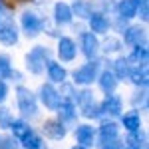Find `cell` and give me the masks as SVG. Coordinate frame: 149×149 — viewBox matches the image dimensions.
<instances>
[{
  "label": "cell",
  "instance_id": "7",
  "mask_svg": "<svg viewBox=\"0 0 149 149\" xmlns=\"http://www.w3.org/2000/svg\"><path fill=\"white\" fill-rule=\"evenodd\" d=\"M121 42L125 48H135V46H145L147 44V28L141 22H129L121 30Z\"/></svg>",
  "mask_w": 149,
  "mask_h": 149
},
{
  "label": "cell",
  "instance_id": "34",
  "mask_svg": "<svg viewBox=\"0 0 149 149\" xmlns=\"http://www.w3.org/2000/svg\"><path fill=\"white\" fill-rule=\"evenodd\" d=\"M0 149H20L18 139H14L8 131H2L0 133Z\"/></svg>",
  "mask_w": 149,
  "mask_h": 149
},
{
  "label": "cell",
  "instance_id": "21",
  "mask_svg": "<svg viewBox=\"0 0 149 149\" xmlns=\"http://www.w3.org/2000/svg\"><path fill=\"white\" fill-rule=\"evenodd\" d=\"M111 16L123 20V22H133L137 18V4L133 0H115Z\"/></svg>",
  "mask_w": 149,
  "mask_h": 149
},
{
  "label": "cell",
  "instance_id": "20",
  "mask_svg": "<svg viewBox=\"0 0 149 149\" xmlns=\"http://www.w3.org/2000/svg\"><path fill=\"white\" fill-rule=\"evenodd\" d=\"M44 74H46V81L54 84V86H60L66 80H70V70L66 68V64H60L58 60H50Z\"/></svg>",
  "mask_w": 149,
  "mask_h": 149
},
{
  "label": "cell",
  "instance_id": "33",
  "mask_svg": "<svg viewBox=\"0 0 149 149\" xmlns=\"http://www.w3.org/2000/svg\"><path fill=\"white\" fill-rule=\"evenodd\" d=\"M58 92H60V95H62V100H72V102H74V95H76V92H78V88H76L70 80H66L64 84L58 86Z\"/></svg>",
  "mask_w": 149,
  "mask_h": 149
},
{
  "label": "cell",
  "instance_id": "28",
  "mask_svg": "<svg viewBox=\"0 0 149 149\" xmlns=\"http://www.w3.org/2000/svg\"><path fill=\"white\" fill-rule=\"evenodd\" d=\"M20 147L22 149H48V143L46 139L40 135V131H32V133H28L26 137L20 141Z\"/></svg>",
  "mask_w": 149,
  "mask_h": 149
},
{
  "label": "cell",
  "instance_id": "9",
  "mask_svg": "<svg viewBox=\"0 0 149 149\" xmlns=\"http://www.w3.org/2000/svg\"><path fill=\"white\" fill-rule=\"evenodd\" d=\"M36 97H38V103L46 109V111H56L58 105L62 103V95L58 92V86L50 84V81H44L40 84V88L36 90Z\"/></svg>",
  "mask_w": 149,
  "mask_h": 149
},
{
  "label": "cell",
  "instance_id": "41",
  "mask_svg": "<svg viewBox=\"0 0 149 149\" xmlns=\"http://www.w3.org/2000/svg\"><path fill=\"white\" fill-rule=\"evenodd\" d=\"M70 149H88V147H81V145H78V143H74V145H72Z\"/></svg>",
  "mask_w": 149,
  "mask_h": 149
},
{
  "label": "cell",
  "instance_id": "12",
  "mask_svg": "<svg viewBox=\"0 0 149 149\" xmlns=\"http://www.w3.org/2000/svg\"><path fill=\"white\" fill-rule=\"evenodd\" d=\"M40 135L46 139V141H64L70 135V129L60 119L48 117V119L42 121V125H40Z\"/></svg>",
  "mask_w": 149,
  "mask_h": 149
},
{
  "label": "cell",
  "instance_id": "40",
  "mask_svg": "<svg viewBox=\"0 0 149 149\" xmlns=\"http://www.w3.org/2000/svg\"><path fill=\"white\" fill-rule=\"evenodd\" d=\"M10 6H16V4H28V2H32V0H6Z\"/></svg>",
  "mask_w": 149,
  "mask_h": 149
},
{
  "label": "cell",
  "instance_id": "32",
  "mask_svg": "<svg viewBox=\"0 0 149 149\" xmlns=\"http://www.w3.org/2000/svg\"><path fill=\"white\" fill-rule=\"evenodd\" d=\"M12 121H14V111H12L6 103L0 105V131H8Z\"/></svg>",
  "mask_w": 149,
  "mask_h": 149
},
{
  "label": "cell",
  "instance_id": "8",
  "mask_svg": "<svg viewBox=\"0 0 149 149\" xmlns=\"http://www.w3.org/2000/svg\"><path fill=\"white\" fill-rule=\"evenodd\" d=\"M78 54L86 58V60H97L100 56V36H95L93 32H90L88 28L78 34Z\"/></svg>",
  "mask_w": 149,
  "mask_h": 149
},
{
  "label": "cell",
  "instance_id": "29",
  "mask_svg": "<svg viewBox=\"0 0 149 149\" xmlns=\"http://www.w3.org/2000/svg\"><path fill=\"white\" fill-rule=\"evenodd\" d=\"M93 102H97V100H95V93H93L92 88H78V92L74 95V103L78 105V109L86 107V105H90Z\"/></svg>",
  "mask_w": 149,
  "mask_h": 149
},
{
  "label": "cell",
  "instance_id": "2",
  "mask_svg": "<svg viewBox=\"0 0 149 149\" xmlns=\"http://www.w3.org/2000/svg\"><path fill=\"white\" fill-rule=\"evenodd\" d=\"M48 26V18L44 14L36 10V8H26L20 12V20H18V28H20V36L26 40H36L44 34Z\"/></svg>",
  "mask_w": 149,
  "mask_h": 149
},
{
  "label": "cell",
  "instance_id": "11",
  "mask_svg": "<svg viewBox=\"0 0 149 149\" xmlns=\"http://www.w3.org/2000/svg\"><path fill=\"white\" fill-rule=\"evenodd\" d=\"M72 137L74 141L81 145V147H88V149H93L95 147V125L90 123V121H78L76 125L72 127Z\"/></svg>",
  "mask_w": 149,
  "mask_h": 149
},
{
  "label": "cell",
  "instance_id": "15",
  "mask_svg": "<svg viewBox=\"0 0 149 149\" xmlns=\"http://www.w3.org/2000/svg\"><path fill=\"white\" fill-rule=\"evenodd\" d=\"M86 28L102 38V36L111 32V16H107V14H103L100 10H93L92 16L86 20Z\"/></svg>",
  "mask_w": 149,
  "mask_h": 149
},
{
  "label": "cell",
  "instance_id": "43",
  "mask_svg": "<svg viewBox=\"0 0 149 149\" xmlns=\"http://www.w3.org/2000/svg\"><path fill=\"white\" fill-rule=\"evenodd\" d=\"M133 2H135V4L139 6V4H145V2H149V0H133Z\"/></svg>",
  "mask_w": 149,
  "mask_h": 149
},
{
  "label": "cell",
  "instance_id": "6",
  "mask_svg": "<svg viewBox=\"0 0 149 149\" xmlns=\"http://www.w3.org/2000/svg\"><path fill=\"white\" fill-rule=\"evenodd\" d=\"M54 56L60 64H74L78 60V44H76V38H72L68 34H60L56 38V50H54Z\"/></svg>",
  "mask_w": 149,
  "mask_h": 149
},
{
  "label": "cell",
  "instance_id": "44",
  "mask_svg": "<svg viewBox=\"0 0 149 149\" xmlns=\"http://www.w3.org/2000/svg\"><path fill=\"white\" fill-rule=\"evenodd\" d=\"M20 149H22V147H20Z\"/></svg>",
  "mask_w": 149,
  "mask_h": 149
},
{
  "label": "cell",
  "instance_id": "16",
  "mask_svg": "<svg viewBox=\"0 0 149 149\" xmlns=\"http://www.w3.org/2000/svg\"><path fill=\"white\" fill-rule=\"evenodd\" d=\"M74 14H72V8H70V2L66 0H56L54 6H52V22L56 28H68L70 24L74 22Z\"/></svg>",
  "mask_w": 149,
  "mask_h": 149
},
{
  "label": "cell",
  "instance_id": "17",
  "mask_svg": "<svg viewBox=\"0 0 149 149\" xmlns=\"http://www.w3.org/2000/svg\"><path fill=\"white\" fill-rule=\"evenodd\" d=\"M95 133H97L95 143L97 141H107V139H117V137H121V127L117 123V119L103 117V119L97 121V125H95Z\"/></svg>",
  "mask_w": 149,
  "mask_h": 149
},
{
  "label": "cell",
  "instance_id": "25",
  "mask_svg": "<svg viewBox=\"0 0 149 149\" xmlns=\"http://www.w3.org/2000/svg\"><path fill=\"white\" fill-rule=\"evenodd\" d=\"M70 8H72L74 18H78L80 22H86V20L92 16V12L95 10L92 0H72V2H70Z\"/></svg>",
  "mask_w": 149,
  "mask_h": 149
},
{
  "label": "cell",
  "instance_id": "26",
  "mask_svg": "<svg viewBox=\"0 0 149 149\" xmlns=\"http://www.w3.org/2000/svg\"><path fill=\"white\" fill-rule=\"evenodd\" d=\"M127 60L131 62V66H147L149 64V50L145 46H135L129 48V54H125Z\"/></svg>",
  "mask_w": 149,
  "mask_h": 149
},
{
  "label": "cell",
  "instance_id": "24",
  "mask_svg": "<svg viewBox=\"0 0 149 149\" xmlns=\"http://www.w3.org/2000/svg\"><path fill=\"white\" fill-rule=\"evenodd\" d=\"M127 84H131L133 88H147L149 86V66H133L129 76H127Z\"/></svg>",
  "mask_w": 149,
  "mask_h": 149
},
{
  "label": "cell",
  "instance_id": "14",
  "mask_svg": "<svg viewBox=\"0 0 149 149\" xmlns=\"http://www.w3.org/2000/svg\"><path fill=\"white\" fill-rule=\"evenodd\" d=\"M56 113V119H60L64 125L72 129L80 121V111H78V105L72 102V100H62V103L58 105V109L54 111Z\"/></svg>",
  "mask_w": 149,
  "mask_h": 149
},
{
  "label": "cell",
  "instance_id": "4",
  "mask_svg": "<svg viewBox=\"0 0 149 149\" xmlns=\"http://www.w3.org/2000/svg\"><path fill=\"white\" fill-rule=\"evenodd\" d=\"M105 60L103 58H97V60H86L84 64L76 66V68L70 72V81L76 86V88H92L100 72H102Z\"/></svg>",
  "mask_w": 149,
  "mask_h": 149
},
{
  "label": "cell",
  "instance_id": "1",
  "mask_svg": "<svg viewBox=\"0 0 149 149\" xmlns=\"http://www.w3.org/2000/svg\"><path fill=\"white\" fill-rule=\"evenodd\" d=\"M14 102H16V109H18L22 119L34 121V119L40 117V103H38L36 92L30 90L28 86L18 84L14 88Z\"/></svg>",
  "mask_w": 149,
  "mask_h": 149
},
{
  "label": "cell",
  "instance_id": "35",
  "mask_svg": "<svg viewBox=\"0 0 149 149\" xmlns=\"http://www.w3.org/2000/svg\"><path fill=\"white\" fill-rule=\"evenodd\" d=\"M95 149H123V139H107V141H97Z\"/></svg>",
  "mask_w": 149,
  "mask_h": 149
},
{
  "label": "cell",
  "instance_id": "3",
  "mask_svg": "<svg viewBox=\"0 0 149 149\" xmlns=\"http://www.w3.org/2000/svg\"><path fill=\"white\" fill-rule=\"evenodd\" d=\"M50 60H54V50L46 44H34L24 54V70L30 76H42Z\"/></svg>",
  "mask_w": 149,
  "mask_h": 149
},
{
  "label": "cell",
  "instance_id": "31",
  "mask_svg": "<svg viewBox=\"0 0 149 149\" xmlns=\"http://www.w3.org/2000/svg\"><path fill=\"white\" fill-rule=\"evenodd\" d=\"M14 72V60L8 52H0V80H6L10 78V74Z\"/></svg>",
  "mask_w": 149,
  "mask_h": 149
},
{
  "label": "cell",
  "instance_id": "13",
  "mask_svg": "<svg viewBox=\"0 0 149 149\" xmlns=\"http://www.w3.org/2000/svg\"><path fill=\"white\" fill-rule=\"evenodd\" d=\"M123 42H121V38L117 34H105L100 38V56L103 60H111V58L119 56V54H123Z\"/></svg>",
  "mask_w": 149,
  "mask_h": 149
},
{
  "label": "cell",
  "instance_id": "39",
  "mask_svg": "<svg viewBox=\"0 0 149 149\" xmlns=\"http://www.w3.org/2000/svg\"><path fill=\"white\" fill-rule=\"evenodd\" d=\"M8 10H14V6H10L6 0H0V18H2V16H4Z\"/></svg>",
  "mask_w": 149,
  "mask_h": 149
},
{
  "label": "cell",
  "instance_id": "38",
  "mask_svg": "<svg viewBox=\"0 0 149 149\" xmlns=\"http://www.w3.org/2000/svg\"><path fill=\"white\" fill-rule=\"evenodd\" d=\"M8 81H12V84H16V86H18V84H22V81H24V74H22V72H20L18 68H14V72L10 74V78H8Z\"/></svg>",
  "mask_w": 149,
  "mask_h": 149
},
{
  "label": "cell",
  "instance_id": "5",
  "mask_svg": "<svg viewBox=\"0 0 149 149\" xmlns=\"http://www.w3.org/2000/svg\"><path fill=\"white\" fill-rule=\"evenodd\" d=\"M14 10H8L2 18H0V46L4 48H14L18 46L20 42V28H18V22L14 20L12 16Z\"/></svg>",
  "mask_w": 149,
  "mask_h": 149
},
{
  "label": "cell",
  "instance_id": "19",
  "mask_svg": "<svg viewBox=\"0 0 149 149\" xmlns=\"http://www.w3.org/2000/svg\"><path fill=\"white\" fill-rule=\"evenodd\" d=\"M119 84H121V81L115 78V74L109 70V66L103 64L102 72H100V76H97V80H95L97 90H100L103 95H107V93H115V92H117V88H119Z\"/></svg>",
  "mask_w": 149,
  "mask_h": 149
},
{
  "label": "cell",
  "instance_id": "10",
  "mask_svg": "<svg viewBox=\"0 0 149 149\" xmlns=\"http://www.w3.org/2000/svg\"><path fill=\"white\" fill-rule=\"evenodd\" d=\"M100 111H102V119L103 117H109V119H117L119 115L123 113L125 109V100L119 95V93H107L100 100Z\"/></svg>",
  "mask_w": 149,
  "mask_h": 149
},
{
  "label": "cell",
  "instance_id": "37",
  "mask_svg": "<svg viewBox=\"0 0 149 149\" xmlns=\"http://www.w3.org/2000/svg\"><path fill=\"white\" fill-rule=\"evenodd\" d=\"M8 97H10V86L6 80H0V105L8 102Z\"/></svg>",
  "mask_w": 149,
  "mask_h": 149
},
{
  "label": "cell",
  "instance_id": "42",
  "mask_svg": "<svg viewBox=\"0 0 149 149\" xmlns=\"http://www.w3.org/2000/svg\"><path fill=\"white\" fill-rule=\"evenodd\" d=\"M123 149H143V147H135V145H123Z\"/></svg>",
  "mask_w": 149,
  "mask_h": 149
},
{
  "label": "cell",
  "instance_id": "23",
  "mask_svg": "<svg viewBox=\"0 0 149 149\" xmlns=\"http://www.w3.org/2000/svg\"><path fill=\"white\" fill-rule=\"evenodd\" d=\"M36 127L32 125V121H28V119H22V117H14V121L10 123V129H8V133H10L14 139H18V143L22 141L28 133H32Z\"/></svg>",
  "mask_w": 149,
  "mask_h": 149
},
{
  "label": "cell",
  "instance_id": "36",
  "mask_svg": "<svg viewBox=\"0 0 149 149\" xmlns=\"http://www.w3.org/2000/svg\"><path fill=\"white\" fill-rule=\"evenodd\" d=\"M135 20H139L141 24H147V20H149V2L137 6V18H135Z\"/></svg>",
  "mask_w": 149,
  "mask_h": 149
},
{
  "label": "cell",
  "instance_id": "27",
  "mask_svg": "<svg viewBox=\"0 0 149 149\" xmlns=\"http://www.w3.org/2000/svg\"><path fill=\"white\" fill-rule=\"evenodd\" d=\"M129 103L137 111H147V103H149L147 88H133V93L129 95Z\"/></svg>",
  "mask_w": 149,
  "mask_h": 149
},
{
  "label": "cell",
  "instance_id": "18",
  "mask_svg": "<svg viewBox=\"0 0 149 149\" xmlns=\"http://www.w3.org/2000/svg\"><path fill=\"white\" fill-rule=\"evenodd\" d=\"M117 123L121 127V131L125 133H133V131H139L143 129V119H141V111L129 107V109H123V113L117 117Z\"/></svg>",
  "mask_w": 149,
  "mask_h": 149
},
{
  "label": "cell",
  "instance_id": "22",
  "mask_svg": "<svg viewBox=\"0 0 149 149\" xmlns=\"http://www.w3.org/2000/svg\"><path fill=\"white\" fill-rule=\"evenodd\" d=\"M105 64L109 66V70L115 74V78H117L119 81H127V76H129L131 68H133L125 54H119V56L111 58V60H105Z\"/></svg>",
  "mask_w": 149,
  "mask_h": 149
},
{
  "label": "cell",
  "instance_id": "30",
  "mask_svg": "<svg viewBox=\"0 0 149 149\" xmlns=\"http://www.w3.org/2000/svg\"><path fill=\"white\" fill-rule=\"evenodd\" d=\"M80 111V117H84L86 121H90V123H97L100 119H102V111H100V103L97 102H93L90 103V105H86V107H80L78 109Z\"/></svg>",
  "mask_w": 149,
  "mask_h": 149
}]
</instances>
